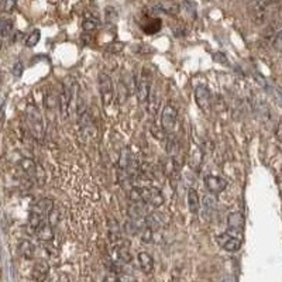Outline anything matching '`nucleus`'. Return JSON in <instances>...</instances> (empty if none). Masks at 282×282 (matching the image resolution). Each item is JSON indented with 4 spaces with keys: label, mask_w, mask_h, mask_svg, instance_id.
I'll list each match as a JSON object with an SVG mask.
<instances>
[{
    "label": "nucleus",
    "mask_w": 282,
    "mask_h": 282,
    "mask_svg": "<svg viewBox=\"0 0 282 282\" xmlns=\"http://www.w3.org/2000/svg\"><path fill=\"white\" fill-rule=\"evenodd\" d=\"M26 119L29 127L31 130L32 136L37 140H42L44 138V133H45V127H44V122H42V116L38 110V107L35 105H27L26 107Z\"/></svg>",
    "instance_id": "1"
},
{
    "label": "nucleus",
    "mask_w": 282,
    "mask_h": 282,
    "mask_svg": "<svg viewBox=\"0 0 282 282\" xmlns=\"http://www.w3.org/2000/svg\"><path fill=\"white\" fill-rule=\"evenodd\" d=\"M75 94H76V84L73 81L72 78H68L65 82H63V92L60 94V112H61V116L63 119L68 116L69 113V109H71V105L73 103V99H75Z\"/></svg>",
    "instance_id": "2"
},
{
    "label": "nucleus",
    "mask_w": 282,
    "mask_h": 282,
    "mask_svg": "<svg viewBox=\"0 0 282 282\" xmlns=\"http://www.w3.org/2000/svg\"><path fill=\"white\" fill-rule=\"evenodd\" d=\"M178 123V110L175 106L165 105L161 113V128L165 134H172Z\"/></svg>",
    "instance_id": "3"
},
{
    "label": "nucleus",
    "mask_w": 282,
    "mask_h": 282,
    "mask_svg": "<svg viewBox=\"0 0 282 282\" xmlns=\"http://www.w3.org/2000/svg\"><path fill=\"white\" fill-rule=\"evenodd\" d=\"M99 89H100V97H102V103L105 107H109L112 105L113 99H115L116 92L113 88L112 78L105 72L99 73Z\"/></svg>",
    "instance_id": "4"
},
{
    "label": "nucleus",
    "mask_w": 282,
    "mask_h": 282,
    "mask_svg": "<svg viewBox=\"0 0 282 282\" xmlns=\"http://www.w3.org/2000/svg\"><path fill=\"white\" fill-rule=\"evenodd\" d=\"M151 88L153 85L150 82V75L147 72V69H143V72L138 78V82H137V99L141 105H144L148 102V97H150V92H151Z\"/></svg>",
    "instance_id": "5"
},
{
    "label": "nucleus",
    "mask_w": 282,
    "mask_h": 282,
    "mask_svg": "<svg viewBox=\"0 0 282 282\" xmlns=\"http://www.w3.org/2000/svg\"><path fill=\"white\" fill-rule=\"evenodd\" d=\"M141 195H143L144 203L150 205L151 208H159L165 202V198H164L162 192L157 188H151V187L141 188Z\"/></svg>",
    "instance_id": "6"
},
{
    "label": "nucleus",
    "mask_w": 282,
    "mask_h": 282,
    "mask_svg": "<svg viewBox=\"0 0 282 282\" xmlns=\"http://www.w3.org/2000/svg\"><path fill=\"white\" fill-rule=\"evenodd\" d=\"M195 102L200 110L209 112L212 107V96H210L209 89L205 85H199L195 89Z\"/></svg>",
    "instance_id": "7"
},
{
    "label": "nucleus",
    "mask_w": 282,
    "mask_h": 282,
    "mask_svg": "<svg viewBox=\"0 0 282 282\" xmlns=\"http://www.w3.org/2000/svg\"><path fill=\"white\" fill-rule=\"evenodd\" d=\"M53 210H54V202L51 199L45 198L41 199V200H38V202L32 206V209L30 213H34V215L40 216V218L44 220H48V216L51 215Z\"/></svg>",
    "instance_id": "8"
},
{
    "label": "nucleus",
    "mask_w": 282,
    "mask_h": 282,
    "mask_svg": "<svg viewBox=\"0 0 282 282\" xmlns=\"http://www.w3.org/2000/svg\"><path fill=\"white\" fill-rule=\"evenodd\" d=\"M205 187L208 188L210 193L216 195V193H220L226 189L227 182H226V179L216 177V175H206L205 177Z\"/></svg>",
    "instance_id": "9"
},
{
    "label": "nucleus",
    "mask_w": 282,
    "mask_h": 282,
    "mask_svg": "<svg viewBox=\"0 0 282 282\" xmlns=\"http://www.w3.org/2000/svg\"><path fill=\"white\" fill-rule=\"evenodd\" d=\"M221 247L229 252H236L240 250L241 243H243V237H236V236H230L227 233L221 234L219 237Z\"/></svg>",
    "instance_id": "10"
},
{
    "label": "nucleus",
    "mask_w": 282,
    "mask_h": 282,
    "mask_svg": "<svg viewBox=\"0 0 282 282\" xmlns=\"http://www.w3.org/2000/svg\"><path fill=\"white\" fill-rule=\"evenodd\" d=\"M48 274H50V265H48V262L38 261L34 264V267H32L31 270V277L34 281L44 282L47 280Z\"/></svg>",
    "instance_id": "11"
},
{
    "label": "nucleus",
    "mask_w": 282,
    "mask_h": 282,
    "mask_svg": "<svg viewBox=\"0 0 282 282\" xmlns=\"http://www.w3.org/2000/svg\"><path fill=\"white\" fill-rule=\"evenodd\" d=\"M216 206H218V200H216V198H215L212 193H208V195L203 196L202 210H203V216H205V219L209 220L210 218L213 216V213H215V210H216Z\"/></svg>",
    "instance_id": "12"
},
{
    "label": "nucleus",
    "mask_w": 282,
    "mask_h": 282,
    "mask_svg": "<svg viewBox=\"0 0 282 282\" xmlns=\"http://www.w3.org/2000/svg\"><path fill=\"white\" fill-rule=\"evenodd\" d=\"M137 260H138V265H140L141 271L144 274H151L153 272V270H154V260L148 252H146V251L138 252Z\"/></svg>",
    "instance_id": "13"
},
{
    "label": "nucleus",
    "mask_w": 282,
    "mask_h": 282,
    "mask_svg": "<svg viewBox=\"0 0 282 282\" xmlns=\"http://www.w3.org/2000/svg\"><path fill=\"white\" fill-rule=\"evenodd\" d=\"M187 200H188L189 212H190V213H193V215L199 213V210L202 209V203H200V198H199L198 192H196L193 188H190L188 190Z\"/></svg>",
    "instance_id": "14"
},
{
    "label": "nucleus",
    "mask_w": 282,
    "mask_h": 282,
    "mask_svg": "<svg viewBox=\"0 0 282 282\" xmlns=\"http://www.w3.org/2000/svg\"><path fill=\"white\" fill-rule=\"evenodd\" d=\"M158 105H159V92H158L157 86H156V85H153L151 92H150V97H148V102H147L148 112H150L153 116L157 115Z\"/></svg>",
    "instance_id": "15"
},
{
    "label": "nucleus",
    "mask_w": 282,
    "mask_h": 282,
    "mask_svg": "<svg viewBox=\"0 0 282 282\" xmlns=\"http://www.w3.org/2000/svg\"><path fill=\"white\" fill-rule=\"evenodd\" d=\"M243 227H244V218H243V215H241L240 212H231L229 215V218H227V229L243 231Z\"/></svg>",
    "instance_id": "16"
},
{
    "label": "nucleus",
    "mask_w": 282,
    "mask_h": 282,
    "mask_svg": "<svg viewBox=\"0 0 282 282\" xmlns=\"http://www.w3.org/2000/svg\"><path fill=\"white\" fill-rule=\"evenodd\" d=\"M35 234H37V237L40 239L41 241H51L54 240V230L53 226L48 223V220L47 221H44L41 226L38 227V229L35 230Z\"/></svg>",
    "instance_id": "17"
},
{
    "label": "nucleus",
    "mask_w": 282,
    "mask_h": 282,
    "mask_svg": "<svg viewBox=\"0 0 282 282\" xmlns=\"http://www.w3.org/2000/svg\"><path fill=\"white\" fill-rule=\"evenodd\" d=\"M17 250L20 252L21 257H24L26 260H31L35 254V247L30 240H21L17 246Z\"/></svg>",
    "instance_id": "18"
},
{
    "label": "nucleus",
    "mask_w": 282,
    "mask_h": 282,
    "mask_svg": "<svg viewBox=\"0 0 282 282\" xmlns=\"http://www.w3.org/2000/svg\"><path fill=\"white\" fill-rule=\"evenodd\" d=\"M20 168L29 178H31V179L37 178V165L30 158H23L20 161Z\"/></svg>",
    "instance_id": "19"
},
{
    "label": "nucleus",
    "mask_w": 282,
    "mask_h": 282,
    "mask_svg": "<svg viewBox=\"0 0 282 282\" xmlns=\"http://www.w3.org/2000/svg\"><path fill=\"white\" fill-rule=\"evenodd\" d=\"M254 109H255V113L258 115V117L261 119L262 122L271 120V110H270V107H268V105H267L265 102H262V100L255 102Z\"/></svg>",
    "instance_id": "20"
},
{
    "label": "nucleus",
    "mask_w": 282,
    "mask_h": 282,
    "mask_svg": "<svg viewBox=\"0 0 282 282\" xmlns=\"http://www.w3.org/2000/svg\"><path fill=\"white\" fill-rule=\"evenodd\" d=\"M165 148H167V154L169 157H175L179 153V141L174 134H167Z\"/></svg>",
    "instance_id": "21"
},
{
    "label": "nucleus",
    "mask_w": 282,
    "mask_h": 282,
    "mask_svg": "<svg viewBox=\"0 0 282 282\" xmlns=\"http://www.w3.org/2000/svg\"><path fill=\"white\" fill-rule=\"evenodd\" d=\"M203 159V153L202 150L196 146L190 147V158H189V164H190V168L193 169H198L200 162Z\"/></svg>",
    "instance_id": "22"
},
{
    "label": "nucleus",
    "mask_w": 282,
    "mask_h": 282,
    "mask_svg": "<svg viewBox=\"0 0 282 282\" xmlns=\"http://www.w3.org/2000/svg\"><path fill=\"white\" fill-rule=\"evenodd\" d=\"M115 249L116 255H117V258L120 260L122 262H130L131 261V255H130V251L127 249V246L125 244H122V246H119V247H113Z\"/></svg>",
    "instance_id": "23"
},
{
    "label": "nucleus",
    "mask_w": 282,
    "mask_h": 282,
    "mask_svg": "<svg viewBox=\"0 0 282 282\" xmlns=\"http://www.w3.org/2000/svg\"><path fill=\"white\" fill-rule=\"evenodd\" d=\"M117 19H119V14H117V10L115 7L109 6L105 9V20L107 24H116L117 23Z\"/></svg>",
    "instance_id": "24"
},
{
    "label": "nucleus",
    "mask_w": 282,
    "mask_h": 282,
    "mask_svg": "<svg viewBox=\"0 0 282 282\" xmlns=\"http://www.w3.org/2000/svg\"><path fill=\"white\" fill-rule=\"evenodd\" d=\"M13 31V21L11 20H1L0 23V34L3 38H7Z\"/></svg>",
    "instance_id": "25"
},
{
    "label": "nucleus",
    "mask_w": 282,
    "mask_h": 282,
    "mask_svg": "<svg viewBox=\"0 0 282 282\" xmlns=\"http://www.w3.org/2000/svg\"><path fill=\"white\" fill-rule=\"evenodd\" d=\"M99 27V20L96 17H88L84 21V30L86 32H94Z\"/></svg>",
    "instance_id": "26"
},
{
    "label": "nucleus",
    "mask_w": 282,
    "mask_h": 282,
    "mask_svg": "<svg viewBox=\"0 0 282 282\" xmlns=\"http://www.w3.org/2000/svg\"><path fill=\"white\" fill-rule=\"evenodd\" d=\"M128 199L131 203H144L143 195H141V188H131L128 192Z\"/></svg>",
    "instance_id": "27"
},
{
    "label": "nucleus",
    "mask_w": 282,
    "mask_h": 282,
    "mask_svg": "<svg viewBox=\"0 0 282 282\" xmlns=\"http://www.w3.org/2000/svg\"><path fill=\"white\" fill-rule=\"evenodd\" d=\"M40 37H41V32L40 30H34L29 34V37H27V40H26V45L27 47H34V45H37L38 41H40Z\"/></svg>",
    "instance_id": "28"
},
{
    "label": "nucleus",
    "mask_w": 282,
    "mask_h": 282,
    "mask_svg": "<svg viewBox=\"0 0 282 282\" xmlns=\"http://www.w3.org/2000/svg\"><path fill=\"white\" fill-rule=\"evenodd\" d=\"M272 45H274V48H275L277 51L282 53V30H280V31L275 34Z\"/></svg>",
    "instance_id": "29"
},
{
    "label": "nucleus",
    "mask_w": 282,
    "mask_h": 282,
    "mask_svg": "<svg viewBox=\"0 0 282 282\" xmlns=\"http://www.w3.org/2000/svg\"><path fill=\"white\" fill-rule=\"evenodd\" d=\"M267 88H270V89H271L274 97H275V99H277V102L282 106V88H280V86H267Z\"/></svg>",
    "instance_id": "30"
},
{
    "label": "nucleus",
    "mask_w": 282,
    "mask_h": 282,
    "mask_svg": "<svg viewBox=\"0 0 282 282\" xmlns=\"http://www.w3.org/2000/svg\"><path fill=\"white\" fill-rule=\"evenodd\" d=\"M17 0H3V11L6 13H11L16 9Z\"/></svg>",
    "instance_id": "31"
},
{
    "label": "nucleus",
    "mask_w": 282,
    "mask_h": 282,
    "mask_svg": "<svg viewBox=\"0 0 282 282\" xmlns=\"http://www.w3.org/2000/svg\"><path fill=\"white\" fill-rule=\"evenodd\" d=\"M23 69H24L23 63H21V61H17V63L13 65V69H11V72H13V75H14L16 78H19V76H21V73H23Z\"/></svg>",
    "instance_id": "32"
},
{
    "label": "nucleus",
    "mask_w": 282,
    "mask_h": 282,
    "mask_svg": "<svg viewBox=\"0 0 282 282\" xmlns=\"http://www.w3.org/2000/svg\"><path fill=\"white\" fill-rule=\"evenodd\" d=\"M185 7H187V10L188 13L192 16V17H195V14H196V10H195V4H192L190 1H185Z\"/></svg>",
    "instance_id": "33"
},
{
    "label": "nucleus",
    "mask_w": 282,
    "mask_h": 282,
    "mask_svg": "<svg viewBox=\"0 0 282 282\" xmlns=\"http://www.w3.org/2000/svg\"><path fill=\"white\" fill-rule=\"evenodd\" d=\"M275 136L278 138V141H282V119L280 120V123L277 125V130H275Z\"/></svg>",
    "instance_id": "34"
},
{
    "label": "nucleus",
    "mask_w": 282,
    "mask_h": 282,
    "mask_svg": "<svg viewBox=\"0 0 282 282\" xmlns=\"http://www.w3.org/2000/svg\"><path fill=\"white\" fill-rule=\"evenodd\" d=\"M221 282H236V280H234L233 277H226V278H224Z\"/></svg>",
    "instance_id": "35"
},
{
    "label": "nucleus",
    "mask_w": 282,
    "mask_h": 282,
    "mask_svg": "<svg viewBox=\"0 0 282 282\" xmlns=\"http://www.w3.org/2000/svg\"><path fill=\"white\" fill-rule=\"evenodd\" d=\"M134 282H137V281H134Z\"/></svg>",
    "instance_id": "36"
}]
</instances>
